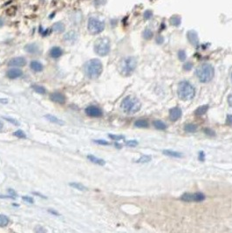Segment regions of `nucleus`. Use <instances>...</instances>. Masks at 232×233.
Wrapping results in <instances>:
<instances>
[{
    "label": "nucleus",
    "instance_id": "7ed1b4c3",
    "mask_svg": "<svg viewBox=\"0 0 232 233\" xmlns=\"http://www.w3.org/2000/svg\"><path fill=\"white\" fill-rule=\"evenodd\" d=\"M177 93L180 99L183 100H191L196 95V90L190 82L182 81L178 85Z\"/></svg>",
    "mask_w": 232,
    "mask_h": 233
},
{
    "label": "nucleus",
    "instance_id": "393cba45",
    "mask_svg": "<svg viewBox=\"0 0 232 233\" xmlns=\"http://www.w3.org/2000/svg\"><path fill=\"white\" fill-rule=\"evenodd\" d=\"M208 109V105L201 106V107H199V108L196 110L195 114H196V115H203L207 112Z\"/></svg>",
    "mask_w": 232,
    "mask_h": 233
},
{
    "label": "nucleus",
    "instance_id": "4468645a",
    "mask_svg": "<svg viewBox=\"0 0 232 233\" xmlns=\"http://www.w3.org/2000/svg\"><path fill=\"white\" fill-rule=\"evenodd\" d=\"M64 39H65V41L67 42V43L74 44V43L77 41V39H78V34H77V33L74 32V31H71V32L67 33L64 36Z\"/></svg>",
    "mask_w": 232,
    "mask_h": 233
},
{
    "label": "nucleus",
    "instance_id": "58836bf2",
    "mask_svg": "<svg viewBox=\"0 0 232 233\" xmlns=\"http://www.w3.org/2000/svg\"><path fill=\"white\" fill-rule=\"evenodd\" d=\"M227 122L229 124H232V115H229L227 116Z\"/></svg>",
    "mask_w": 232,
    "mask_h": 233
},
{
    "label": "nucleus",
    "instance_id": "c9c22d12",
    "mask_svg": "<svg viewBox=\"0 0 232 233\" xmlns=\"http://www.w3.org/2000/svg\"><path fill=\"white\" fill-rule=\"evenodd\" d=\"M179 58H180L181 60H184L185 58H186V55H185V53H184L182 51H181V52H179Z\"/></svg>",
    "mask_w": 232,
    "mask_h": 233
},
{
    "label": "nucleus",
    "instance_id": "a19ab883",
    "mask_svg": "<svg viewBox=\"0 0 232 233\" xmlns=\"http://www.w3.org/2000/svg\"><path fill=\"white\" fill-rule=\"evenodd\" d=\"M228 102H229L230 106V107H232V94H230V95L228 97Z\"/></svg>",
    "mask_w": 232,
    "mask_h": 233
},
{
    "label": "nucleus",
    "instance_id": "aec40b11",
    "mask_svg": "<svg viewBox=\"0 0 232 233\" xmlns=\"http://www.w3.org/2000/svg\"><path fill=\"white\" fill-rule=\"evenodd\" d=\"M163 154L168 156H171V157H182V154L179 152H175V151H172V150H164Z\"/></svg>",
    "mask_w": 232,
    "mask_h": 233
},
{
    "label": "nucleus",
    "instance_id": "f8f14e48",
    "mask_svg": "<svg viewBox=\"0 0 232 233\" xmlns=\"http://www.w3.org/2000/svg\"><path fill=\"white\" fill-rule=\"evenodd\" d=\"M182 116V109L178 107H174L169 110V118L171 121H177L180 117Z\"/></svg>",
    "mask_w": 232,
    "mask_h": 233
},
{
    "label": "nucleus",
    "instance_id": "423d86ee",
    "mask_svg": "<svg viewBox=\"0 0 232 233\" xmlns=\"http://www.w3.org/2000/svg\"><path fill=\"white\" fill-rule=\"evenodd\" d=\"M94 51L99 56H106L110 52V40L108 38H100L94 44Z\"/></svg>",
    "mask_w": 232,
    "mask_h": 233
},
{
    "label": "nucleus",
    "instance_id": "2f4dec72",
    "mask_svg": "<svg viewBox=\"0 0 232 233\" xmlns=\"http://www.w3.org/2000/svg\"><path fill=\"white\" fill-rule=\"evenodd\" d=\"M5 121H9L10 123H11V124H13V125H15V126H19V122L17 121V120H15V119H12V118H10V117H3Z\"/></svg>",
    "mask_w": 232,
    "mask_h": 233
},
{
    "label": "nucleus",
    "instance_id": "4c0bfd02",
    "mask_svg": "<svg viewBox=\"0 0 232 233\" xmlns=\"http://www.w3.org/2000/svg\"><path fill=\"white\" fill-rule=\"evenodd\" d=\"M9 193H10V196H11V197H17V194L16 192L14 191V190H11V189H9Z\"/></svg>",
    "mask_w": 232,
    "mask_h": 233
},
{
    "label": "nucleus",
    "instance_id": "ea45409f",
    "mask_svg": "<svg viewBox=\"0 0 232 233\" xmlns=\"http://www.w3.org/2000/svg\"><path fill=\"white\" fill-rule=\"evenodd\" d=\"M191 68H192V64H190V63H188V64H186L184 66V69L185 70H190Z\"/></svg>",
    "mask_w": 232,
    "mask_h": 233
},
{
    "label": "nucleus",
    "instance_id": "37998d69",
    "mask_svg": "<svg viewBox=\"0 0 232 233\" xmlns=\"http://www.w3.org/2000/svg\"><path fill=\"white\" fill-rule=\"evenodd\" d=\"M8 102V100H6V99H0V103H2V104H6Z\"/></svg>",
    "mask_w": 232,
    "mask_h": 233
},
{
    "label": "nucleus",
    "instance_id": "0eeeda50",
    "mask_svg": "<svg viewBox=\"0 0 232 233\" xmlns=\"http://www.w3.org/2000/svg\"><path fill=\"white\" fill-rule=\"evenodd\" d=\"M105 25L102 21L99 20L96 17H91L88 20V24H87V29L88 32L91 34H99L103 30H104Z\"/></svg>",
    "mask_w": 232,
    "mask_h": 233
},
{
    "label": "nucleus",
    "instance_id": "2eb2a0df",
    "mask_svg": "<svg viewBox=\"0 0 232 233\" xmlns=\"http://www.w3.org/2000/svg\"><path fill=\"white\" fill-rule=\"evenodd\" d=\"M49 53L50 56H51L52 58H58L62 56L63 51H62V49H61L60 47H58V46H54V47H52V48L50 50Z\"/></svg>",
    "mask_w": 232,
    "mask_h": 233
},
{
    "label": "nucleus",
    "instance_id": "1a4fd4ad",
    "mask_svg": "<svg viewBox=\"0 0 232 233\" xmlns=\"http://www.w3.org/2000/svg\"><path fill=\"white\" fill-rule=\"evenodd\" d=\"M86 114L88 116L91 117H99L102 115V111L101 109L96 106H89L85 109Z\"/></svg>",
    "mask_w": 232,
    "mask_h": 233
},
{
    "label": "nucleus",
    "instance_id": "473e14b6",
    "mask_svg": "<svg viewBox=\"0 0 232 233\" xmlns=\"http://www.w3.org/2000/svg\"><path fill=\"white\" fill-rule=\"evenodd\" d=\"M126 145L128 146V147H135L138 145V142L137 141H127L126 142Z\"/></svg>",
    "mask_w": 232,
    "mask_h": 233
},
{
    "label": "nucleus",
    "instance_id": "c756f323",
    "mask_svg": "<svg viewBox=\"0 0 232 233\" xmlns=\"http://www.w3.org/2000/svg\"><path fill=\"white\" fill-rule=\"evenodd\" d=\"M150 160H151L150 156H141L136 162H140V163H141H141H145V162H149Z\"/></svg>",
    "mask_w": 232,
    "mask_h": 233
},
{
    "label": "nucleus",
    "instance_id": "f3484780",
    "mask_svg": "<svg viewBox=\"0 0 232 233\" xmlns=\"http://www.w3.org/2000/svg\"><path fill=\"white\" fill-rule=\"evenodd\" d=\"M30 67H31V69L34 71V72H41L42 70H43V65H42L40 62H39V61H37V60H33L31 62V64H30Z\"/></svg>",
    "mask_w": 232,
    "mask_h": 233
},
{
    "label": "nucleus",
    "instance_id": "39448f33",
    "mask_svg": "<svg viewBox=\"0 0 232 233\" xmlns=\"http://www.w3.org/2000/svg\"><path fill=\"white\" fill-rule=\"evenodd\" d=\"M137 66V60L133 57L124 58L119 65V69L121 74L124 76H129L133 74Z\"/></svg>",
    "mask_w": 232,
    "mask_h": 233
},
{
    "label": "nucleus",
    "instance_id": "f704fd0d",
    "mask_svg": "<svg viewBox=\"0 0 232 233\" xmlns=\"http://www.w3.org/2000/svg\"><path fill=\"white\" fill-rule=\"evenodd\" d=\"M93 142L97 144H100V145H108L109 143L106 141H103V140H94Z\"/></svg>",
    "mask_w": 232,
    "mask_h": 233
},
{
    "label": "nucleus",
    "instance_id": "a18cd8bd",
    "mask_svg": "<svg viewBox=\"0 0 232 233\" xmlns=\"http://www.w3.org/2000/svg\"><path fill=\"white\" fill-rule=\"evenodd\" d=\"M3 127H4V124H3V122H1V121H0V131L2 130Z\"/></svg>",
    "mask_w": 232,
    "mask_h": 233
},
{
    "label": "nucleus",
    "instance_id": "79ce46f5",
    "mask_svg": "<svg viewBox=\"0 0 232 233\" xmlns=\"http://www.w3.org/2000/svg\"><path fill=\"white\" fill-rule=\"evenodd\" d=\"M48 211H49L50 213L53 214V215H56V216H59V214H58L57 211H55V210H52V209H49Z\"/></svg>",
    "mask_w": 232,
    "mask_h": 233
},
{
    "label": "nucleus",
    "instance_id": "6ab92c4d",
    "mask_svg": "<svg viewBox=\"0 0 232 233\" xmlns=\"http://www.w3.org/2000/svg\"><path fill=\"white\" fill-rule=\"evenodd\" d=\"M87 158H88V160H90L92 163H95V164H98V165H101V166H102V165H104V164L106 163L104 160L97 158L96 156H92V155L87 156Z\"/></svg>",
    "mask_w": 232,
    "mask_h": 233
},
{
    "label": "nucleus",
    "instance_id": "49530a36",
    "mask_svg": "<svg viewBox=\"0 0 232 233\" xmlns=\"http://www.w3.org/2000/svg\"><path fill=\"white\" fill-rule=\"evenodd\" d=\"M230 78H231V81H232V71H231V74H230Z\"/></svg>",
    "mask_w": 232,
    "mask_h": 233
},
{
    "label": "nucleus",
    "instance_id": "dca6fc26",
    "mask_svg": "<svg viewBox=\"0 0 232 233\" xmlns=\"http://www.w3.org/2000/svg\"><path fill=\"white\" fill-rule=\"evenodd\" d=\"M45 119H47V120H48L49 121H51V122L55 123V124H58V125L61 126L65 124V122H64L62 120L58 119V117L53 116V115H45Z\"/></svg>",
    "mask_w": 232,
    "mask_h": 233
},
{
    "label": "nucleus",
    "instance_id": "6e6552de",
    "mask_svg": "<svg viewBox=\"0 0 232 233\" xmlns=\"http://www.w3.org/2000/svg\"><path fill=\"white\" fill-rule=\"evenodd\" d=\"M181 199L184 202H202L205 199V196L202 193H185Z\"/></svg>",
    "mask_w": 232,
    "mask_h": 233
},
{
    "label": "nucleus",
    "instance_id": "ddd939ff",
    "mask_svg": "<svg viewBox=\"0 0 232 233\" xmlns=\"http://www.w3.org/2000/svg\"><path fill=\"white\" fill-rule=\"evenodd\" d=\"M22 74H23V72L21 70H19L17 68H11L7 72L6 76L8 77L9 79L13 80V79H17L20 76H22Z\"/></svg>",
    "mask_w": 232,
    "mask_h": 233
},
{
    "label": "nucleus",
    "instance_id": "9d476101",
    "mask_svg": "<svg viewBox=\"0 0 232 233\" xmlns=\"http://www.w3.org/2000/svg\"><path fill=\"white\" fill-rule=\"evenodd\" d=\"M50 100L55 103H58V104H65L66 102V96L61 93H52L50 94Z\"/></svg>",
    "mask_w": 232,
    "mask_h": 233
},
{
    "label": "nucleus",
    "instance_id": "e433bc0d",
    "mask_svg": "<svg viewBox=\"0 0 232 233\" xmlns=\"http://www.w3.org/2000/svg\"><path fill=\"white\" fill-rule=\"evenodd\" d=\"M0 198L5 199V198H9V199H15V197H11V196H4V195H0Z\"/></svg>",
    "mask_w": 232,
    "mask_h": 233
},
{
    "label": "nucleus",
    "instance_id": "f257e3e1",
    "mask_svg": "<svg viewBox=\"0 0 232 233\" xmlns=\"http://www.w3.org/2000/svg\"><path fill=\"white\" fill-rule=\"evenodd\" d=\"M103 71L101 61L98 58H92L88 60L84 65V72L86 75L92 80L99 78Z\"/></svg>",
    "mask_w": 232,
    "mask_h": 233
},
{
    "label": "nucleus",
    "instance_id": "a211bd4d",
    "mask_svg": "<svg viewBox=\"0 0 232 233\" xmlns=\"http://www.w3.org/2000/svg\"><path fill=\"white\" fill-rule=\"evenodd\" d=\"M25 49L29 53H37L39 52V46L36 44H29L25 46Z\"/></svg>",
    "mask_w": 232,
    "mask_h": 233
},
{
    "label": "nucleus",
    "instance_id": "5701e85b",
    "mask_svg": "<svg viewBox=\"0 0 232 233\" xmlns=\"http://www.w3.org/2000/svg\"><path fill=\"white\" fill-rule=\"evenodd\" d=\"M33 89L34 91L36 92L37 93H39V94H45L46 93V90L45 88L43 87V86H39V85H33L32 86Z\"/></svg>",
    "mask_w": 232,
    "mask_h": 233
},
{
    "label": "nucleus",
    "instance_id": "a878e982",
    "mask_svg": "<svg viewBox=\"0 0 232 233\" xmlns=\"http://www.w3.org/2000/svg\"><path fill=\"white\" fill-rule=\"evenodd\" d=\"M134 126L137 128H147L149 126V123L145 120H138L134 122Z\"/></svg>",
    "mask_w": 232,
    "mask_h": 233
},
{
    "label": "nucleus",
    "instance_id": "412c9836",
    "mask_svg": "<svg viewBox=\"0 0 232 233\" xmlns=\"http://www.w3.org/2000/svg\"><path fill=\"white\" fill-rule=\"evenodd\" d=\"M154 126L156 129H159V130H164L167 128V125L163 121H160V120H156L154 121Z\"/></svg>",
    "mask_w": 232,
    "mask_h": 233
},
{
    "label": "nucleus",
    "instance_id": "9b49d317",
    "mask_svg": "<svg viewBox=\"0 0 232 233\" xmlns=\"http://www.w3.org/2000/svg\"><path fill=\"white\" fill-rule=\"evenodd\" d=\"M26 64V60L24 57H16L11 58L8 63L9 67H25Z\"/></svg>",
    "mask_w": 232,
    "mask_h": 233
},
{
    "label": "nucleus",
    "instance_id": "cd10ccee",
    "mask_svg": "<svg viewBox=\"0 0 232 233\" xmlns=\"http://www.w3.org/2000/svg\"><path fill=\"white\" fill-rule=\"evenodd\" d=\"M197 129V127L195 125V124H192V123H190V124H187L185 125V130L187 132H190V133H194L196 132Z\"/></svg>",
    "mask_w": 232,
    "mask_h": 233
},
{
    "label": "nucleus",
    "instance_id": "72a5a7b5",
    "mask_svg": "<svg viewBox=\"0 0 232 233\" xmlns=\"http://www.w3.org/2000/svg\"><path fill=\"white\" fill-rule=\"evenodd\" d=\"M22 199L24 200L25 202L29 203H34V200H33L32 197H23Z\"/></svg>",
    "mask_w": 232,
    "mask_h": 233
},
{
    "label": "nucleus",
    "instance_id": "4be33fe9",
    "mask_svg": "<svg viewBox=\"0 0 232 233\" xmlns=\"http://www.w3.org/2000/svg\"><path fill=\"white\" fill-rule=\"evenodd\" d=\"M69 185H70L71 187H73V188L76 189V190H80V191H85V190H87V188H86V186H84V185L81 184V183H69Z\"/></svg>",
    "mask_w": 232,
    "mask_h": 233
},
{
    "label": "nucleus",
    "instance_id": "b1692460",
    "mask_svg": "<svg viewBox=\"0 0 232 233\" xmlns=\"http://www.w3.org/2000/svg\"><path fill=\"white\" fill-rule=\"evenodd\" d=\"M10 222L8 216H6L5 215L0 214V227H5L7 226Z\"/></svg>",
    "mask_w": 232,
    "mask_h": 233
},
{
    "label": "nucleus",
    "instance_id": "c03bdc74",
    "mask_svg": "<svg viewBox=\"0 0 232 233\" xmlns=\"http://www.w3.org/2000/svg\"><path fill=\"white\" fill-rule=\"evenodd\" d=\"M205 132H206L207 134H215L213 131H210L209 129H206V130H205Z\"/></svg>",
    "mask_w": 232,
    "mask_h": 233
},
{
    "label": "nucleus",
    "instance_id": "7c9ffc66",
    "mask_svg": "<svg viewBox=\"0 0 232 233\" xmlns=\"http://www.w3.org/2000/svg\"><path fill=\"white\" fill-rule=\"evenodd\" d=\"M109 138L112 139V140H114V141H119V140H122L124 139V135H117V134H108Z\"/></svg>",
    "mask_w": 232,
    "mask_h": 233
},
{
    "label": "nucleus",
    "instance_id": "bb28decb",
    "mask_svg": "<svg viewBox=\"0 0 232 233\" xmlns=\"http://www.w3.org/2000/svg\"><path fill=\"white\" fill-rule=\"evenodd\" d=\"M53 30L57 33H62L65 30V25L62 23H56L53 25Z\"/></svg>",
    "mask_w": 232,
    "mask_h": 233
},
{
    "label": "nucleus",
    "instance_id": "c85d7f7f",
    "mask_svg": "<svg viewBox=\"0 0 232 233\" xmlns=\"http://www.w3.org/2000/svg\"><path fill=\"white\" fill-rule=\"evenodd\" d=\"M13 135L17 137V138H20V139H25V138H26V134H25V132L22 131V130H20V129L15 131V132L13 133Z\"/></svg>",
    "mask_w": 232,
    "mask_h": 233
},
{
    "label": "nucleus",
    "instance_id": "20e7f679",
    "mask_svg": "<svg viewBox=\"0 0 232 233\" xmlns=\"http://www.w3.org/2000/svg\"><path fill=\"white\" fill-rule=\"evenodd\" d=\"M214 68L211 65L203 64L196 69V74L198 80L202 83L209 82L214 77Z\"/></svg>",
    "mask_w": 232,
    "mask_h": 233
},
{
    "label": "nucleus",
    "instance_id": "f03ea898",
    "mask_svg": "<svg viewBox=\"0 0 232 233\" xmlns=\"http://www.w3.org/2000/svg\"><path fill=\"white\" fill-rule=\"evenodd\" d=\"M121 108L126 114H134L137 113L141 108V101L133 95H128L122 100Z\"/></svg>",
    "mask_w": 232,
    "mask_h": 233
}]
</instances>
